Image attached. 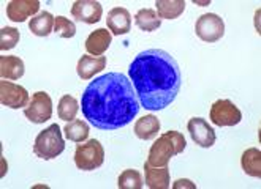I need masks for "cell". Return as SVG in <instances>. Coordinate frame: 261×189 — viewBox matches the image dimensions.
I'll return each instance as SVG.
<instances>
[{
    "mask_svg": "<svg viewBox=\"0 0 261 189\" xmlns=\"http://www.w3.org/2000/svg\"><path fill=\"white\" fill-rule=\"evenodd\" d=\"M78 110H80V103L74 97H71V94H64V97L60 98L59 106H57V115L60 120H64L67 123L73 121L76 114H78Z\"/></svg>",
    "mask_w": 261,
    "mask_h": 189,
    "instance_id": "cell-24",
    "label": "cell"
},
{
    "mask_svg": "<svg viewBox=\"0 0 261 189\" xmlns=\"http://www.w3.org/2000/svg\"><path fill=\"white\" fill-rule=\"evenodd\" d=\"M71 16L84 24H97L103 16V7L95 0H76L71 7Z\"/></svg>",
    "mask_w": 261,
    "mask_h": 189,
    "instance_id": "cell-11",
    "label": "cell"
},
{
    "mask_svg": "<svg viewBox=\"0 0 261 189\" xmlns=\"http://www.w3.org/2000/svg\"><path fill=\"white\" fill-rule=\"evenodd\" d=\"M133 131H135L136 137L141 140L155 139L157 133L160 131V120L152 114L144 115L140 120H136V123L133 126Z\"/></svg>",
    "mask_w": 261,
    "mask_h": 189,
    "instance_id": "cell-17",
    "label": "cell"
},
{
    "mask_svg": "<svg viewBox=\"0 0 261 189\" xmlns=\"http://www.w3.org/2000/svg\"><path fill=\"white\" fill-rule=\"evenodd\" d=\"M106 68V57H94V55H83L78 61V67H76V71H78V76L83 79V81H89L95 74H98L100 71H103Z\"/></svg>",
    "mask_w": 261,
    "mask_h": 189,
    "instance_id": "cell-14",
    "label": "cell"
},
{
    "mask_svg": "<svg viewBox=\"0 0 261 189\" xmlns=\"http://www.w3.org/2000/svg\"><path fill=\"white\" fill-rule=\"evenodd\" d=\"M81 110L95 128L116 131L138 115L140 101L125 74L106 73L86 87L81 97Z\"/></svg>",
    "mask_w": 261,
    "mask_h": 189,
    "instance_id": "cell-1",
    "label": "cell"
},
{
    "mask_svg": "<svg viewBox=\"0 0 261 189\" xmlns=\"http://www.w3.org/2000/svg\"><path fill=\"white\" fill-rule=\"evenodd\" d=\"M186 186H187V187H196V186H195L192 181H189V180H179V181L174 183L173 187H174V189H179V187H186Z\"/></svg>",
    "mask_w": 261,
    "mask_h": 189,
    "instance_id": "cell-28",
    "label": "cell"
},
{
    "mask_svg": "<svg viewBox=\"0 0 261 189\" xmlns=\"http://www.w3.org/2000/svg\"><path fill=\"white\" fill-rule=\"evenodd\" d=\"M103 161H105V150L97 139H90L86 144L76 147L74 164L80 170H86V172L95 170L101 167Z\"/></svg>",
    "mask_w": 261,
    "mask_h": 189,
    "instance_id": "cell-5",
    "label": "cell"
},
{
    "mask_svg": "<svg viewBox=\"0 0 261 189\" xmlns=\"http://www.w3.org/2000/svg\"><path fill=\"white\" fill-rule=\"evenodd\" d=\"M0 103L10 109H21L29 104V91L13 82H7L2 79L0 82Z\"/></svg>",
    "mask_w": 261,
    "mask_h": 189,
    "instance_id": "cell-9",
    "label": "cell"
},
{
    "mask_svg": "<svg viewBox=\"0 0 261 189\" xmlns=\"http://www.w3.org/2000/svg\"><path fill=\"white\" fill-rule=\"evenodd\" d=\"M119 189H141L143 187V177L141 173L135 169H127L117 178Z\"/></svg>",
    "mask_w": 261,
    "mask_h": 189,
    "instance_id": "cell-25",
    "label": "cell"
},
{
    "mask_svg": "<svg viewBox=\"0 0 261 189\" xmlns=\"http://www.w3.org/2000/svg\"><path fill=\"white\" fill-rule=\"evenodd\" d=\"M111 44V34L106 28H97L86 40V51L90 55H103Z\"/></svg>",
    "mask_w": 261,
    "mask_h": 189,
    "instance_id": "cell-16",
    "label": "cell"
},
{
    "mask_svg": "<svg viewBox=\"0 0 261 189\" xmlns=\"http://www.w3.org/2000/svg\"><path fill=\"white\" fill-rule=\"evenodd\" d=\"M40 5L38 0H11L7 5V16L13 22H24L29 18H35Z\"/></svg>",
    "mask_w": 261,
    "mask_h": 189,
    "instance_id": "cell-12",
    "label": "cell"
},
{
    "mask_svg": "<svg viewBox=\"0 0 261 189\" xmlns=\"http://www.w3.org/2000/svg\"><path fill=\"white\" fill-rule=\"evenodd\" d=\"M0 76L2 79L18 81L24 76V61L16 55H2L0 57Z\"/></svg>",
    "mask_w": 261,
    "mask_h": 189,
    "instance_id": "cell-18",
    "label": "cell"
},
{
    "mask_svg": "<svg viewBox=\"0 0 261 189\" xmlns=\"http://www.w3.org/2000/svg\"><path fill=\"white\" fill-rule=\"evenodd\" d=\"M186 137L177 131H168L162 134L153 145L149 150V158L147 163L152 167H165L170 163V160L176 154H180L186 150Z\"/></svg>",
    "mask_w": 261,
    "mask_h": 189,
    "instance_id": "cell-3",
    "label": "cell"
},
{
    "mask_svg": "<svg viewBox=\"0 0 261 189\" xmlns=\"http://www.w3.org/2000/svg\"><path fill=\"white\" fill-rule=\"evenodd\" d=\"M209 118L216 126H236L242 120V112L239 107L229 100H219L212 104Z\"/></svg>",
    "mask_w": 261,
    "mask_h": 189,
    "instance_id": "cell-7",
    "label": "cell"
},
{
    "mask_svg": "<svg viewBox=\"0 0 261 189\" xmlns=\"http://www.w3.org/2000/svg\"><path fill=\"white\" fill-rule=\"evenodd\" d=\"M54 34L60 38H73L76 35V25L64 16H57L54 22Z\"/></svg>",
    "mask_w": 261,
    "mask_h": 189,
    "instance_id": "cell-27",
    "label": "cell"
},
{
    "mask_svg": "<svg viewBox=\"0 0 261 189\" xmlns=\"http://www.w3.org/2000/svg\"><path fill=\"white\" fill-rule=\"evenodd\" d=\"M106 25L114 35H125L132 27V14L127 8H113L106 16Z\"/></svg>",
    "mask_w": 261,
    "mask_h": 189,
    "instance_id": "cell-13",
    "label": "cell"
},
{
    "mask_svg": "<svg viewBox=\"0 0 261 189\" xmlns=\"http://www.w3.org/2000/svg\"><path fill=\"white\" fill-rule=\"evenodd\" d=\"M21 38V34L18 28L14 27H4L0 30V51H10L18 44Z\"/></svg>",
    "mask_w": 261,
    "mask_h": 189,
    "instance_id": "cell-26",
    "label": "cell"
},
{
    "mask_svg": "<svg viewBox=\"0 0 261 189\" xmlns=\"http://www.w3.org/2000/svg\"><path fill=\"white\" fill-rule=\"evenodd\" d=\"M144 180L150 189H168L170 187V170L168 167H152L144 163Z\"/></svg>",
    "mask_w": 261,
    "mask_h": 189,
    "instance_id": "cell-15",
    "label": "cell"
},
{
    "mask_svg": "<svg viewBox=\"0 0 261 189\" xmlns=\"http://www.w3.org/2000/svg\"><path fill=\"white\" fill-rule=\"evenodd\" d=\"M24 115L32 123H44L53 117V100L46 91L34 93L29 106L24 109Z\"/></svg>",
    "mask_w": 261,
    "mask_h": 189,
    "instance_id": "cell-8",
    "label": "cell"
},
{
    "mask_svg": "<svg viewBox=\"0 0 261 189\" xmlns=\"http://www.w3.org/2000/svg\"><path fill=\"white\" fill-rule=\"evenodd\" d=\"M187 130L193 139V142L196 145H199L201 148H209L216 144V133H214L212 126L201 117H193L189 120Z\"/></svg>",
    "mask_w": 261,
    "mask_h": 189,
    "instance_id": "cell-10",
    "label": "cell"
},
{
    "mask_svg": "<svg viewBox=\"0 0 261 189\" xmlns=\"http://www.w3.org/2000/svg\"><path fill=\"white\" fill-rule=\"evenodd\" d=\"M195 34L204 43H216L225 35V22L216 13L203 14L196 19Z\"/></svg>",
    "mask_w": 261,
    "mask_h": 189,
    "instance_id": "cell-6",
    "label": "cell"
},
{
    "mask_svg": "<svg viewBox=\"0 0 261 189\" xmlns=\"http://www.w3.org/2000/svg\"><path fill=\"white\" fill-rule=\"evenodd\" d=\"M65 150V140L62 137V130L59 124H51L43 130L34 144V153L44 161L54 160L59 154H62Z\"/></svg>",
    "mask_w": 261,
    "mask_h": 189,
    "instance_id": "cell-4",
    "label": "cell"
},
{
    "mask_svg": "<svg viewBox=\"0 0 261 189\" xmlns=\"http://www.w3.org/2000/svg\"><path fill=\"white\" fill-rule=\"evenodd\" d=\"M54 22H56V18L49 11H41L35 18L30 19L29 30L37 37H49L54 32Z\"/></svg>",
    "mask_w": 261,
    "mask_h": 189,
    "instance_id": "cell-19",
    "label": "cell"
},
{
    "mask_svg": "<svg viewBox=\"0 0 261 189\" xmlns=\"http://www.w3.org/2000/svg\"><path fill=\"white\" fill-rule=\"evenodd\" d=\"M128 76L140 104L147 110H162L170 106L182 84L177 61L163 49L138 54L128 67Z\"/></svg>",
    "mask_w": 261,
    "mask_h": 189,
    "instance_id": "cell-2",
    "label": "cell"
},
{
    "mask_svg": "<svg viewBox=\"0 0 261 189\" xmlns=\"http://www.w3.org/2000/svg\"><path fill=\"white\" fill-rule=\"evenodd\" d=\"M157 14L160 19H177L186 10V2L184 0H157Z\"/></svg>",
    "mask_w": 261,
    "mask_h": 189,
    "instance_id": "cell-21",
    "label": "cell"
},
{
    "mask_svg": "<svg viewBox=\"0 0 261 189\" xmlns=\"http://www.w3.org/2000/svg\"><path fill=\"white\" fill-rule=\"evenodd\" d=\"M135 24L143 32H153L162 25V19L159 18L155 10L146 8V10H140L135 14Z\"/></svg>",
    "mask_w": 261,
    "mask_h": 189,
    "instance_id": "cell-22",
    "label": "cell"
},
{
    "mask_svg": "<svg viewBox=\"0 0 261 189\" xmlns=\"http://www.w3.org/2000/svg\"><path fill=\"white\" fill-rule=\"evenodd\" d=\"M242 170L253 178L261 177V151L258 148H249L242 153L241 158Z\"/></svg>",
    "mask_w": 261,
    "mask_h": 189,
    "instance_id": "cell-20",
    "label": "cell"
},
{
    "mask_svg": "<svg viewBox=\"0 0 261 189\" xmlns=\"http://www.w3.org/2000/svg\"><path fill=\"white\" fill-rule=\"evenodd\" d=\"M64 133H65V137L68 140L76 142V144H81V142L87 140L90 128L84 120H73V121H68L65 124Z\"/></svg>",
    "mask_w": 261,
    "mask_h": 189,
    "instance_id": "cell-23",
    "label": "cell"
}]
</instances>
